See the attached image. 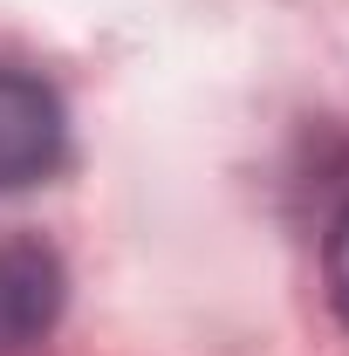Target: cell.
<instances>
[{"label": "cell", "mask_w": 349, "mask_h": 356, "mask_svg": "<svg viewBox=\"0 0 349 356\" xmlns=\"http://www.w3.org/2000/svg\"><path fill=\"white\" fill-rule=\"evenodd\" d=\"M62 158H69V110H62V96L42 76L0 62V192L55 178Z\"/></svg>", "instance_id": "cell-1"}, {"label": "cell", "mask_w": 349, "mask_h": 356, "mask_svg": "<svg viewBox=\"0 0 349 356\" xmlns=\"http://www.w3.org/2000/svg\"><path fill=\"white\" fill-rule=\"evenodd\" d=\"M62 261L42 240H0V356L28 350L62 315Z\"/></svg>", "instance_id": "cell-2"}, {"label": "cell", "mask_w": 349, "mask_h": 356, "mask_svg": "<svg viewBox=\"0 0 349 356\" xmlns=\"http://www.w3.org/2000/svg\"><path fill=\"white\" fill-rule=\"evenodd\" d=\"M322 281H329V302H336V315L349 329V199L336 206V220L322 233Z\"/></svg>", "instance_id": "cell-3"}]
</instances>
